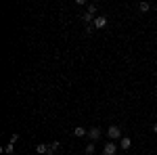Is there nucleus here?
Here are the masks:
<instances>
[{
	"mask_svg": "<svg viewBox=\"0 0 157 155\" xmlns=\"http://www.w3.org/2000/svg\"><path fill=\"white\" fill-rule=\"evenodd\" d=\"M2 153H6V155H13V153H15V149H13V145L9 143L6 147H4V149H2Z\"/></svg>",
	"mask_w": 157,
	"mask_h": 155,
	"instance_id": "obj_10",
	"label": "nucleus"
},
{
	"mask_svg": "<svg viewBox=\"0 0 157 155\" xmlns=\"http://www.w3.org/2000/svg\"><path fill=\"white\" fill-rule=\"evenodd\" d=\"M94 32V25H86V34H92Z\"/></svg>",
	"mask_w": 157,
	"mask_h": 155,
	"instance_id": "obj_15",
	"label": "nucleus"
},
{
	"mask_svg": "<svg viewBox=\"0 0 157 155\" xmlns=\"http://www.w3.org/2000/svg\"><path fill=\"white\" fill-rule=\"evenodd\" d=\"M59 147H61V145L57 143V141H55V143H50V151H57V149H59Z\"/></svg>",
	"mask_w": 157,
	"mask_h": 155,
	"instance_id": "obj_13",
	"label": "nucleus"
},
{
	"mask_svg": "<svg viewBox=\"0 0 157 155\" xmlns=\"http://www.w3.org/2000/svg\"><path fill=\"white\" fill-rule=\"evenodd\" d=\"M94 29H103L105 25H107V17H94Z\"/></svg>",
	"mask_w": 157,
	"mask_h": 155,
	"instance_id": "obj_4",
	"label": "nucleus"
},
{
	"mask_svg": "<svg viewBox=\"0 0 157 155\" xmlns=\"http://www.w3.org/2000/svg\"><path fill=\"white\" fill-rule=\"evenodd\" d=\"M17 141H19V134H13V136H11V145H15Z\"/></svg>",
	"mask_w": 157,
	"mask_h": 155,
	"instance_id": "obj_14",
	"label": "nucleus"
},
{
	"mask_svg": "<svg viewBox=\"0 0 157 155\" xmlns=\"http://www.w3.org/2000/svg\"><path fill=\"white\" fill-rule=\"evenodd\" d=\"M82 21H84V23H94V15H90V13H84V15H82Z\"/></svg>",
	"mask_w": 157,
	"mask_h": 155,
	"instance_id": "obj_8",
	"label": "nucleus"
},
{
	"mask_svg": "<svg viewBox=\"0 0 157 155\" xmlns=\"http://www.w3.org/2000/svg\"><path fill=\"white\" fill-rule=\"evenodd\" d=\"M36 151H38L40 155H48V153H52V151H50V147H46V145H42V143L36 147Z\"/></svg>",
	"mask_w": 157,
	"mask_h": 155,
	"instance_id": "obj_6",
	"label": "nucleus"
},
{
	"mask_svg": "<svg viewBox=\"0 0 157 155\" xmlns=\"http://www.w3.org/2000/svg\"><path fill=\"white\" fill-rule=\"evenodd\" d=\"M107 136L111 138V141H115V138H121V128H120V126H109Z\"/></svg>",
	"mask_w": 157,
	"mask_h": 155,
	"instance_id": "obj_1",
	"label": "nucleus"
},
{
	"mask_svg": "<svg viewBox=\"0 0 157 155\" xmlns=\"http://www.w3.org/2000/svg\"><path fill=\"white\" fill-rule=\"evenodd\" d=\"M73 136H78V138L88 136V130H86V128H82V126H78V128H73Z\"/></svg>",
	"mask_w": 157,
	"mask_h": 155,
	"instance_id": "obj_5",
	"label": "nucleus"
},
{
	"mask_svg": "<svg viewBox=\"0 0 157 155\" xmlns=\"http://www.w3.org/2000/svg\"><path fill=\"white\" fill-rule=\"evenodd\" d=\"M138 9H140L143 13H147L149 9H151V4H149V2H140V4H138Z\"/></svg>",
	"mask_w": 157,
	"mask_h": 155,
	"instance_id": "obj_11",
	"label": "nucleus"
},
{
	"mask_svg": "<svg viewBox=\"0 0 157 155\" xmlns=\"http://www.w3.org/2000/svg\"><path fill=\"white\" fill-rule=\"evenodd\" d=\"M153 132H157V124H155V126H153Z\"/></svg>",
	"mask_w": 157,
	"mask_h": 155,
	"instance_id": "obj_16",
	"label": "nucleus"
},
{
	"mask_svg": "<svg viewBox=\"0 0 157 155\" xmlns=\"http://www.w3.org/2000/svg\"><path fill=\"white\" fill-rule=\"evenodd\" d=\"M130 145H132V141H130L128 136H121V141H120V147H121V149H130Z\"/></svg>",
	"mask_w": 157,
	"mask_h": 155,
	"instance_id": "obj_7",
	"label": "nucleus"
},
{
	"mask_svg": "<svg viewBox=\"0 0 157 155\" xmlns=\"http://www.w3.org/2000/svg\"><path fill=\"white\" fill-rule=\"evenodd\" d=\"M48 155H50V153H48Z\"/></svg>",
	"mask_w": 157,
	"mask_h": 155,
	"instance_id": "obj_17",
	"label": "nucleus"
},
{
	"mask_svg": "<svg viewBox=\"0 0 157 155\" xmlns=\"http://www.w3.org/2000/svg\"><path fill=\"white\" fill-rule=\"evenodd\" d=\"M88 138H90V143H97L98 138H101V128H98V126L90 128V130H88Z\"/></svg>",
	"mask_w": 157,
	"mask_h": 155,
	"instance_id": "obj_2",
	"label": "nucleus"
},
{
	"mask_svg": "<svg viewBox=\"0 0 157 155\" xmlns=\"http://www.w3.org/2000/svg\"><path fill=\"white\" fill-rule=\"evenodd\" d=\"M84 153H86V155H92V153H94V143H88V145H86Z\"/></svg>",
	"mask_w": 157,
	"mask_h": 155,
	"instance_id": "obj_9",
	"label": "nucleus"
},
{
	"mask_svg": "<svg viewBox=\"0 0 157 155\" xmlns=\"http://www.w3.org/2000/svg\"><path fill=\"white\" fill-rule=\"evenodd\" d=\"M88 13L94 15V13H97V4H88Z\"/></svg>",
	"mask_w": 157,
	"mask_h": 155,
	"instance_id": "obj_12",
	"label": "nucleus"
},
{
	"mask_svg": "<svg viewBox=\"0 0 157 155\" xmlns=\"http://www.w3.org/2000/svg\"><path fill=\"white\" fill-rule=\"evenodd\" d=\"M115 153H117V147H115V143H113V141L105 145V149H103V155H115Z\"/></svg>",
	"mask_w": 157,
	"mask_h": 155,
	"instance_id": "obj_3",
	"label": "nucleus"
}]
</instances>
